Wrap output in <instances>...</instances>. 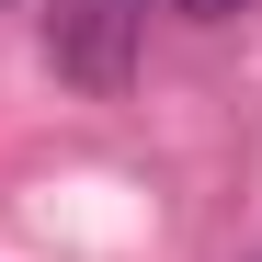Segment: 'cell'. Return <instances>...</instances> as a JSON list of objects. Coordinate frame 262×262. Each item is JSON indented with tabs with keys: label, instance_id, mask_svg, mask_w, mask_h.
Wrapping results in <instances>:
<instances>
[{
	"label": "cell",
	"instance_id": "cell-1",
	"mask_svg": "<svg viewBox=\"0 0 262 262\" xmlns=\"http://www.w3.org/2000/svg\"><path fill=\"white\" fill-rule=\"evenodd\" d=\"M148 46V0H46V69L80 92H125Z\"/></svg>",
	"mask_w": 262,
	"mask_h": 262
},
{
	"label": "cell",
	"instance_id": "cell-2",
	"mask_svg": "<svg viewBox=\"0 0 262 262\" xmlns=\"http://www.w3.org/2000/svg\"><path fill=\"white\" fill-rule=\"evenodd\" d=\"M171 12H183V23H239L251 0H171Z\"/></svg>",
	"mask_w": 262,
	"mask_h": 262
}]
</instances>
